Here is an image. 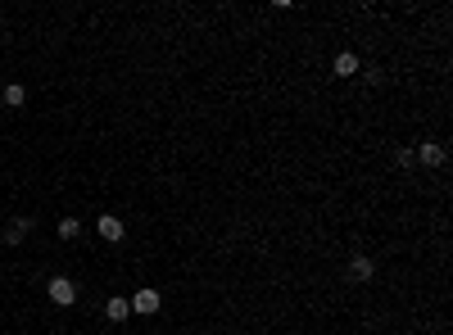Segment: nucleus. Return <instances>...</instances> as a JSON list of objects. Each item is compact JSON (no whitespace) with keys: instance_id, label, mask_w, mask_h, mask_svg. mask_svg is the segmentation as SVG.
<instances>
[{"instance_id":"nucleus-6","label":"nucleus","mask_w":453,"mask_h":335,"mask_svg":"<svg viewBox=\"0 0 453 335\" xmlns=\"http://www.w3.org/2000/svg\"><path fill=\"white\" fill-rule=\"evenodd\" d=\"M331 68H335V77H354V73H363V68H358V54H354V50H340Z\"/></svg>"},{"instance_id":"nucleus-10","label":"nucleus","mask_w":453,"mask_h":335,"mask_svg":"<svg viewBox=\"0 0 453 335\" xmlns=\"http://www.w3.org/2000/svg\"><path fill=\"white\" fill-rule=\"evenodd\" d=\"M23 100H28V91H23L19 82H10V87H5V105H10V109H19Z\"/></svg>"},{"instance_id":"nucleus-3","label":"nucleus","mask_w":453,"mask_h":335,"mask_svg":"<svg viewBox=\"0 0 453 335\" xmlns=\"http://www.w3.org/2000/svg\"><path fill=\"white\" fill-rule=\"evenodd\" d=\"M412 159H417V163H426V168H440V163L449 159V154H444V145H440V141H421L417 150H412Z\"/></svg>"},{"instance_id":"nucleus-7","label":"nucleus","mask_w":453,"mask_h":335,"mask_svg":"<svg viewBox=\"0 0 453 335\" xmlns=\"http://www.w3.org/2000/svg\"><path fill=\"white\" fill-rule=\"evenodd\" d=\"M28 231H32V217H14L10 227H5V245H23Z\"/></svg>"},{"instance_id":"nucleus-1","label":"nucleus","mask_w":453,"mask_h":335,"mask_svg":"<svg viewBox=\"0 0 453 335\" xmlns=\"http://www.w3.org/2000/svg\"><path fill=\"white\" fill-rule=\"evenodd\" d=\"M45 294H50V303H59V308L77 303V285L68 281V277H50V281H45Z\"/></svg>"},{"instance_id":"nucleus-8","label":"nucleus","mask_w":453,"mask_h":335,"mask_svg":"<svg viewBox=\"0 0 453 335\" xmlns=\"http://www.w3.org/2000/svg\"><path fill=\"white\" fill-rule=\"evenodd\" d=\"M105 317H109V322H127V317H131V303L127 299H109L105 303Z\"/></svg>"},{"instance_id":"nucleus-5","label":"nucleus","mask_w":453,"mask_h":335,"mask_svg":"<svg viewBox=\"0 0 453 335\" xmlns=\"http://www.w3.org/2000/svg\"><path fill=\"white\" fill-rule=\"evenodd\" d=\"M100 236H105L109 245H118V240L127 236V227H123V217H109V213H105V217H100Z\"/></svg>"},{"instance_id":"nucleus-4","label":"nucleus","mask_w":453,"mask_h":335,"mask_svg":"<svg viewBox=\"0 0 453 335\" xmlns=\"http://www.w3.org/2000/svg\"><path fill=\"white\" fill-rule=\"evenodd\" d=\"M349 277H354V281H372V277H377V263L367 259V254H354V259H349Z\"/></svg>"},{"instance_id":"nucleus-2","label":"nucleus","mask_w":453,"mask_h":335,"mask_svg":"<svg viewBox=\"0 0 453 335\" xmlns=\"http://www.w3.org/2000/svg\"><path fill=\"white\" fill-rule=\"evenodd\" d=\"M127 303H131V313H136V317H154L163 308V294L159 290H136Z\"/></svg>"},{"instance_id":"nucleus-9","label":"nucleus","mask_w":453,"mask_h":335,"mask_svg":"<svg viewBox=\"0 0 453 335\" xmlns=\"http://www.w3.org/2000/svg\"><path fill=\"white\" fill-rule=\"evenodd\" d=\"M54 231H59V240H77V236H82V222H77V217H59V227H54Z\"/></svg>"}]
</instances>
